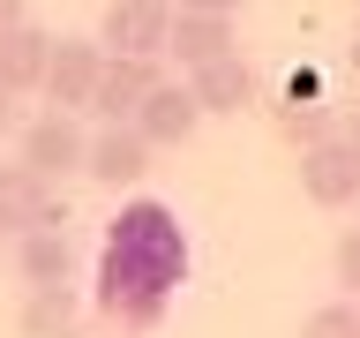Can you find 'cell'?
Wrapping results in <instances>:
<instances>
[{"mask_svg": "<svg viewBox=\"0 0 360 338\" xmlns=\"http://www.w3.org/2000/svg\"><path fill=\"white\" fill-rule=\"evenodd\" d=\"M165 38H173V0H112L98 23L105 53H165Z\"/></svg>", "mask_w": 360, "mask_h": 338, "instance_id": "5", "label": "cell"}, {"mask_svg": "<svg viewBox=\"0 0 360 338\" xmlns=\"http://www.w3.org/2000/svg\"><path fill=\"white\" fill-rule=\"evenodd\" d=\"M30 225H68V211L53 196V180L15 158V165H0V233H30Z\"/></svg>", "mask_w": 360, "mask_h": 338, "instance_id": "7", "label": "cell"}, {"mask_svg": "<svg viewBox=\"0 0 360 338\" xmlns=\"http://www.w3.org/2000/svg\"><path fill=\"white\" fill-rule=\"evenodd\" d=\"M338 286L360 293V225H345V233H338Z\"/></svg>", "mask_w": 360, "mask_h": 338, "instance_id": "17", "label": "cell"}, {"mask_svg": "<svg viewBox=\"0 0 360 338\" xmlns=\"http://www.w3.org/2000/svg\"><path fill=\"white\" fill-rule=\"evenodd\" d=\"M8 23H30V0H0V30Z\"/></svg>", "mask_w": 360, "mask_h": 338, "instance_id": "19", "label": "cell"}, {"mask_svg": "<svg viewBox=\"0 0 360 338\" xmlns=\"http://www.w3.org/2000/svg\"><path fill=\"white\" fill-rule=\"evenodd\" d=\"M180 8H202V15H240L248 0H180Z\"/></svg>", "mask_w": 360, "mask_h": 338, "instance_id": "18", "label": "cell"}, {"mask_svg": "<svg viewBox=\"0 0 360 338\" xmlns=\"http://www.w3.org/2000/svg\"><path fill=\"white\" fill-rule=\"evenodd\" d=\"M300 196L315 211H353L360 203V143L353 135H323L300 151Z\"/></svg>", "mask_w": 360, "mask_h": 338, "instance_id": "2", "label": "cell"}, {"mask_svg": "<svg viewBox=\"0 0 360 338\" xmlns=\"http://www.w3.org/2000/svg\"><path fill=\"white\" fill-rule=\"evenodd\" d=\"M188 98L202 106V120H210V113H248L263 98V75H255L240 53H218V61L188 68Z\"/></svg>", "mask_w": 360, "mask_h": 338, "instance_id": "6", "label": "cell"}, {"mask_svg": "<svg viewBox=\"0 0 360 338\" xmlns=\"http://www.w3.org/2000/svg\"><path fill=\"white\" fill-rule=\"evenodd\" d=\"M83 173L98 180V188H135V180L150 173V143H143L128 120H105V128L90 135V151H83Z\"/></svg>", "mask_w": 360, "mask_h": 338, "instance_id": "10", "label": "cell"}, {"mask_svg": "<svg viewBox=\"0 0 360 338\" xmlns=\"http://www.w3.org/2000/svg\"><path fill=\"white\" fill-rule=\"evenodd\" d=\"M83 151H90V135L75 128V113H38V120L22 128V165L45 173V180L83 173Z\"/></svg>", "mask_w": 360, "mask_h": 338, "instance_id": "9", "label": "cell"}, {"mask_svg": "<svg viewBox=\"0 0 360 338\" xmlns=\"http://www.w3.org/2000/svg\"><path fill=\"white\" fill-rule=\"evenodd\" d=\"M128 128L150 143V151H173V143H188V135L202 128V106L188 98V83H150V98L128 113Z\"/></svg>", "mask_w": 360, "mask_h": 338, "instance_id": "8", "label": "cell"}, {"mask_svg": "<svg viewBox=\"0 0 360 338\" xmlns=\"http://www.w3.org/2000/svg\"><path fill=\"white\" fill-rule=\"evenodd\" d=\"M278 135H285L292 151H308V143H323V135H338V128H330L323 106H300V98H292V106H278Z\"/></svg>", "mask_w": 360, "mask_h": 338, "instance_id": "15", "label": "cell"}, {"mask_svg": "<svg viewBox=\"0 0 360 338\" xmlns=\"http://www.w3.org/2000/svg\"><path fill=\"white\" fill-rule=\"evenodd\" d=\"M68 270H75V248H68L60 225H30V233H15V278H22V286H60Z\"/></svg>", "mask_w": 360, "mask_h": 338, "instance_id": "13", "label": "cell"}, {"mask_svg": "<svg viewBox=\"0 0 360 338\" xmlns=\"http://www.w3.org/2000/svg\"><path fill=\"white\" fill-rule=\"evenodd\" d=\"M353 315H360V293H353Z\"/></svg>", "mask_w": 360, "mask_h": 338, "instance_id": "23", "label": "cell"}, {"mask_svg": "<svg viewBox=\"0 0 360 338\" xmlns=\"http://www.w3.org/2000/svg\"><path fill=\"white\" fill-rule=\"evenodd\" d=\"M345 135H353V143H360V106H353V120H345Z\"/></svg>", "mask_w": 360, "mask_h": 338, "instance_id": "21", "label": "cell"}, {"mask_svg": "<svg viewBox=\"0 0 360 338\" xmlns=\"http://www.w3.org/2000/svg\"><path fill=\"white\" fill-rule=\"evenodd\" d=\"M98 68H105V45H98V38H53V53H45V83H38L45 106H53V113H83Z\"/></svg>", "mask_w": 360, "mask_h": 338, "instance_id": "3", "label": "cell"}, {"mask_svg": "<svg viewBox=\"0 0 360 338\" xmlns=\"http://www.w3.org/2000/svg\"><path fill=\"white\" fill-rule=\"evenodd\" d=\"M8 128H15V90L0 83V135H8Z\"/></svg>", "mask_w": 360, "mask_h": 338, "instance_id": "20", "label": "cell"}, {"mask_svg": "<svg viewBox=\"0 0 360 338\" xmlns=\"http://www.w3.org/2000/svg\"><path fill=\"white\" fill-rule=\"evenodd\" d=\"M22 338H75L83 331V293L68 286H22V315H15Z\"/></svg>", "mask_w": 360, "mask_h": 338, "instance_id": "11", "label": "cell"}, {"mask_svg": "<svg viewBox=\"0 0 360 338\" xmlns=\"http://www.w3.org/2000/svg\"><path fill=\"white\" fill-rule=\"evenodd\" d=\"M150 83H165V75H158V53H105V68H98L83 113H98V120H128V113L150 98Z\"/></svg>", "mask_w": 360, "mask_h": 338, "instance_id": "4", "label": "cell"}, {"mask_svg": "<svg viewBox=\"0 0 360 338\" xmlns=\"http://www.w3.org/2000/svg\"><path fill=\"white\" fill-rule=\"evenodd\" d=\"M353 68H360V45H353Z\"/></svg>", "mask_w": 360, "mask_h": 338, "instance_id": "22", "label": "cell"}, {"mask_svg": "<svg viewBox=\"0 0 360 338\" xmlns=\"http://www.w3.org/2000/svg\"><path fill=\"white\" fill-rule=\"evenodd\" d=\"M45 53H53V38H45L38 23H8V30H0V83L15 90H38L45 83Z\"/></svg>", "mask_w": 360, "mask_h": 338, "instance_id": "14", "label": "cell"}, {"mask_svg": "<svg viewBox=\"0 0 360 338\" xmlns=\"http://www.w3.org/2000/svg\"><path fill=\"white\" fill-rule=\"evenodd\" d=\"M165 53H180V68H202L218 53H240L233 45V15H202V8H173V38Z\"/></svg>", "mask_w": 360, "mask_h": 338, "instance_id": "12", "label": "cell"}, {"mask_svg": "<svg viewBox=\"0 0 360 338\" xmlns=\"http://www.w3.org/2000/svg\"><path fill=\"white\" fill-rule=\"evenodd\" d=\"M188 286V233H180V211L158 196H128L112 211L105 241H98V286H90V308L98 323L120 338H150L165 315H173V293Z\"/></svg>", "mask_w": 360, "mask_h": 338, "instance_id": "1", "label": "cell"}, {"mask_svg": "<svg viewBox=\"0 0 360 338\" xmlns=\"http://www.w3.org/2000/svg\"><path fill=\"white\" fill-rule=\"evenodd\" d=\"M300 338H360V315H353V301H323V308L300 323Z\"/></svg>", "mask_w": 360, "mask_h": 338, "instance_id": "16", "label": "cell"}]
</instances>
